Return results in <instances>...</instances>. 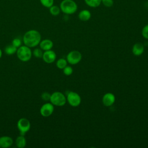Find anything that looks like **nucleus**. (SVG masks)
<instances>
[{
    "label": "nucleus",
    "instance_id": "nucleus-1",
    "mask_svg": "<svg viewBox=\"0 0 148 148\" xmlns=\"http://www.w3.org/2000/svg\"><path fill=\"white\" fill-rule=\"evenodd\" d=\"M41 39V34L36 29H30L24 34L23 41L24 45L32 48L39 45L42 40Z\"/></svg>",
    "mask_w": 148,
    "mask_h": 148
},
{
    "label": "nucleus",
    "instance_id": "nucleus-2",
    "mask_svg": "<svg viewBox=\"0 0 148 148\" xmlns=\"http://www.w3.org/2000/svg\"><path fill=\"white\" fill-rule=\"evenodd\" d=\"M61 11L66 14H72L77 9L76 3L73 0H63L60 5Z\"/></svg>",
    "mask_w": 148,
    "mask_h": 148
},
{
    "label": "nucleus",
    "instance_id": "nucleus-3",
    "mask_svg": "<svg viewBox=\"0 0 148 148\" xmlns=\"http://www.w3.org/2000/svg\"><path fill=\"white\" fill-rule=\"evenodd\" d=\"M16 54L17 58L21 61L27 62L31 60L32 56V51L30 47L24 45L17 49Z\"/></svg>",
    "mask_w": 148,
    "mask_h": 148
},
{
    "label": "nucleus",
    "instance_id": "nucleus-4",
    "mask_svg": "<svg viewBox=\"0 0 148 148\" xmlns=\"http://www.w3.org/2000/svg\"><path fill=\"white\" fill-rule=\"evenodd\" d=\"M50 102L54 106H63L66 102V98L62 92L55 91L51 94Z\"/></svg>",
    "mask_w": 148,
    "mask_h": 148
},
{
    "label": "nucleus",
    "instance_id": "nucleus-5",
    "mask_svg": "<svg viewBox=\"0 0 148 148\" xmlns=\"http://www.w3.org/2000/svg\"><path fill=\"white\" fill-rule=\"evenodd\" d=\"M17 127L20 132V135H24L31 128V123L27 118H21L17 123Z\"/></svg>",
    "mask_w": 148,
    "mask_h": 148
},
{
    "label": "nucleus",
    "instance_id": "nucleus-6",
    "mask_svg": "<svg viewBox=\"0 0 148 148\" xmlns=\"http://www.w3.org/2000/svg\"><path fill=\"white\" fill-rule=\"evenodd\" d=\"M66 98L68 103L73 107H77L79 106L81 103V97L79 94L76 92H69L67 94Z\"/></svg>",
    "mask_w": 148,
    "mask_h": 148
},
{
    "label": "nucleus",
    "instance_id": "nucleus-7",
    "mask_svg": "<svg viewBox=\"0 0 148 148\" xmlns=\"http://www.w3.org/2000/svg\"><path fill=\"white\" fill-rule=\"evenodd\" d=\"M82 55L77 50L71 51L66 56V61L71 65H76L82 60Z\"/></svg>",
    "mask_w": 148,
    "mask_h": 148
},
{
    "label": "nucleus",
    "instance_id": "nucleus-8",
    "mask_svg": "<svg viewBox=\"0 0 148 148\" xmlns=\"http://www.w3.org/2000/svg\"><path fill=\"white\" fill-rule=\"evenodd\" d=\"M54 110V106L51 102H46L42 105L40 108V114L44 117L50 116Z\"/></svg>",
    "mask_w": 148,
    "mask_h": 148
},
{
    "label": "nucleus",
    "instance_id": "nucleus-9",
    "mask_svg": "<svg viewBox=\"0 0 148 148\" xmlns=\"http://www.w3.org/2000/svg\"><path fill=\"white\" fill-rule=\"evenodd\" d=\"M56 57L57 56L56 53L51 49L43 51L42 59L46 63L51 64L55 61V60H56Z\"/></svg>",
    "mask_w": 148,
    "mask_h": 148
},
{
    "label": "nucleus",
    "instance_id": "nucleus-10",
    "mask_svg": "<svg viewBox=\"0 0 148 148\" xmlns=\"http://www.w3.org/2000/svg\"><path fill=\"white\" fill-rule=\"evenodd\" d=\"M115 95L112 92H107L105 94L102 99L103 105L107 107L113 105L115 102Z\"/></svg>",
    "mask_w": 148,
    "mask_h": 148
},
{
    "label": "nucleus",
    "instance_id": "nucleus-11",
    "mask_svg": "<svg viewBox=\"0 0 148 148\" xmlns=\"http://www.w3.org/2000/svg\"><path fill=\"white\" fill-rule=\"evenodd\" d=\"M13 143V139L9 136H2L0 137V147L8 148Z\"/></svg>",
    "mask_w": 148,
    "mask_h": 148
},
{
    "label": "nucleus",
    "instance_id": "nucleus-12",
    "mask_svg": "<svg viewBox=\"0 0 148 148\" xmlns=\"http://www.w3.org/2000/svg\"><path fill=\"white\" fill-rule=\"evenodd\" d=\"M39 45V47L44 51L51 50L53 47V42L50 39H45L43 40H41Z\"/></svg>",
    "mask_w": 148,
    "mask_h": 148
},
{
    "label": "nucleus",
    "instance_id": "nucleus-13",
    "mask_svg": "<svg viewBox=\"0 0 148 148\" xmlns=\"http://www.w3.org/2000/svg\"><path fill=\"white\" fill-rule=\"evenodd\" d=\"M144 46L141 43H135L132 49V51L135 56H139L142 55L144 51Z\"/></svg>",
    "mask_w": 148,
    "mask_h": 148
},
{
    "label": "nucleus",
    "instance_id": "nucleus-14",
    "mask_svg": "<svg viewBox=\"0 0 148 148\" xmlns=\"http://www.w3.org/2000/svg\"><path fill=\"white\" fill-rule=\"evenodd\" d=\"M91 14L90 12L87 9H83L81 10L78 14V17L79 20L83 21H87L89 20L91 18Z\"/></svg>",
    "mask_w": 148,
    "mask_h": 148
},
{
    "label": "nucleus",
    "instance_id": "nucleus-15",
    "mask_svg": "<svg viewBox=\"0 0 148 148\" xmlns=\"http://www.w3.org/2000/svg\"><path fill=\"white\" fill-rule=\"evenodd\" d=\"M15 143L18 148H24L27 145V140L24 135H20L16 139Z\"/></svg>",
    "mask_w": 148,
    "mask_h": 148
},
{
    "label": "nucleus",
    "instance_id": "nucleus-16",
    "mask_svg": "<svg viewBox=\"0 0 148 148\" xmlns=\"http://www.w3.org/2000/svg\"><path fill=\"white\" fill-rule=\"evenodd\" d=\"M17 50V47L14 46L12 44H10V45H7L5 47L4 51H5V53L6 54H7L8 56H11V55H13V54L16 53Z\"/></svg>",
    "mask_w": 148,
    "mask_h": 148
},
{
    "label": "nucleus",
    "instance_id": "nucleus-17",
    "mask_svg": "<svg viewBox=\"0 0 148 148\" xmlns=\"http://www.w3.org/2000/svg\"><path fill=\"white\" fill-rule=\"evenodd\" d=\"M85 3L90 7L97 8L101 3V0H84Z\"/></svg>",
    "mask_w": 148,
    "mask_h": 148
},
{
    "label": "nucleus",
    "instance_id": "nucleus-18",
    "mask_svg": "<svg viewBox=\"0 0 148 148\" xmlns=\"http://www.w3.org/2000/svg\"><path fill=\"white\" fill-rule=\"evenodd\" d=\"M49 12L50 13L54 16H58L61 12V9L60 6H58L57 5H52L50 8H49Z\"/></svg>",
    "mask_w": 148,
    "mask_h": 148
},
{
    "label": "nucleus",
    "instance_id": "nucleus-19",
    "mask_svg": "<svg viewBox=\"0 0 148 148\" xmlns=\"http://www.w3.org/2000/svg\"><path fill=\"white\" fill-rule=\"evenodd\" d=\"M67 63L68 62L66 61V59L61 58L56 61V66L58 68L60 69H63L67 65Z\"/></svg>",
    "mask_w": 148,
    "mask_h": 148
},
{
    "label": "nucleus",
    "instance_id": "nucleus-20",
    "mask_svg": "<svg viewBox=\"0 0 148 148\" xmlns=\"http://www.w3.org/2000/svg\"><path fill=\"white\" fill-rule=\"evenodd\" d=\"M43 51L40 47H36L32 51V55L38 58H42Z\"/></svg>",
    "mask_w": 148,
    "mask_h": 148
},
{
    "label": "nucleus",
    "instance_id": "nucleus-21",
    "mask_svg": "<svg viewBox=\"0 0 148 148\" xmlns=\"http://www.w3.org/2000/svg\"><path fill=\"white\" fill-rule=\"evenodd\" d=\"M40 3L45 8H49L54 5V0H39Z\"/></svg>",
    "mask_w": 148,
    "mask_h": 148
},
{
    "label": "nucleus",
    "instance_id": "nucleus-22",
    "mask_svg": "<svg viewBox=\"0 0 148 148\" xmlns=\"http://www.w3.org/2000/svg\"><path fill=\"white\" fill-rule=\"evenodd\" d=\"M62 70L64 74L66 76H70L73 73V68L71 66L66 65Z\"/></svg>",
    "mask_w": 148,
    "mask_h": 148
},
{
    "label": "nucleus",
    "instance_id": "nucleus-23",
    "mask_svg": "<svg viewBox=\"0 0 148 148\" xmlns=\"http://www.w3.org/2000/svg\"><path fill=\"white\" fill-rule=\"evenodd\" d=\"M11 44H12L14 46H15L18 49L19 47H20L22 45V41L20 39L18 38H16L12 40Z\"/></svg>",
    "mask_w": 148,
    "mask_h": 148
},
{
    "label": "nucleus",
    "instance_id": "nucleus-24",
    "mask_svg": "<svg viewBox=\"0 0 148 148\" xmlns=\"http://www.w3.org/2000/svg\"><path fill=\"white\" fill-rule=\"evenodd\" d=\"M50 97H51V94L48 92H43L41 94V98L45 101H50Z\"/></svg>",
    "mask_w": 148,
    "mask_h": 148
},
{
    "label": "nucleus",
    "instance_id": "nucleus-25",
    "mask_svg": "<svg viewBox=\"0 0 148 148\" xmlns=\"http://www.w3.org/2000/svg\"><path fill=\"white\" fill-rule=\"evenodd\" d=\"M101 3H102L105 6L110 8L113 6L114 2L113 0H101Z\"/></svg>",
    "mask_w": 148,
    "mask_h": 148
},
{
    "label": "nucleus",
    "instance_id": "nucleus-26",
    "mask_svg": "<svg viewBox=\"0 0 148 148\" xmlns=\"http://www.w3.org/2000/svg\"><path fill=\"white\" fill-rule=\"evenodd\" d=\"M142 35L143 37L146 39H148V24L146 25L142 30Z\"/></svg>",
    "mask_w": 148,
    "mask_h": 148
},
{
    "label": "nucleus",
    "instance_id": "nucleus-27",
    "mask_svg": "<svg viewBox=\"0 0 148 148\" xmlns=\"http://www.w3.org/2000/svg\"><path fill=\"white\" fill-rule=\"evenodd\" d=\"M2 51L0 48V58L2 57Z\"/></svg>",
    "mask_w": 148,
    "mask_h": 148
}]
</instances>
